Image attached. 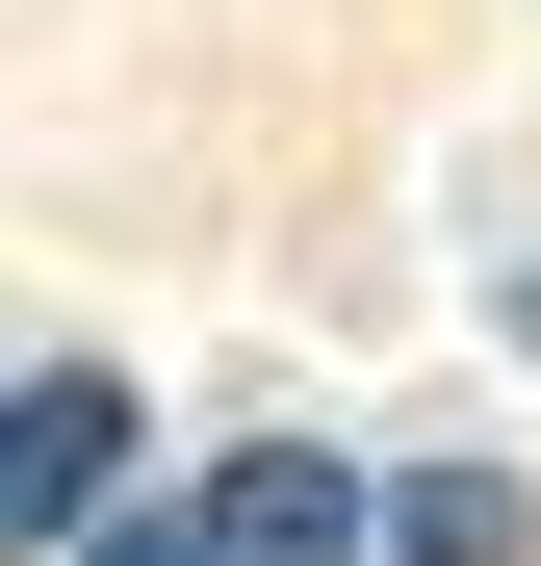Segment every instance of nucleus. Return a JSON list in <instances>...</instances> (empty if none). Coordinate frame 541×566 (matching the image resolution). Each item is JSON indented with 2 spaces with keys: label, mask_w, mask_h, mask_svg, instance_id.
<instances>
[{
  "label": "nucleus",
  "mask_w": 541,
  "mask_h": 566,
  "mask_svg": "<svg viewBox=\"0 0 541 566\" xmlns=\"http://www.w3.org/2000/svg\"><path fill=\"white\" fill-rule=\"evenodd\" d=\"M129 490H155V387L129 360H0V566L104 541Z\"/></svg>",
  "instance_id": "nucleus-1"
},
{
  "label": "nucleus",
  "mask_w": 541,
  "mask_h": 566,
  "mask_svg": "<svg viewBox=\"0 0 541 566\" xmlns=\"http://www.w3.org/2000/svg\"><path fill=\"white\" fill-rule=\"evenodd\" d=\"M180 515H207L232 566H387V463H335V438H232Z\"/></svg>",
  "instance_id": "nucleus-2"
},
{
  "label": "nucleus",
  "mask_w": 541,
  "mask_h": 566,
  "mask_svg": "<svg viewBox=\"0 0 541 566\" xmlns=\"http://www.w3.org/2000/svg\"><path fill=\"white\" fill-rule=\"evenodd\" d=\"M387 566H541V490L516 463H387Z\"/></svg>",
  "instance_id": "nucleus-3"
},
{
  "label": "nucleus",
  "mask_w": 541,
  "mask_h": 566,
  "mask_svg": "<svg viewBox=\"0 0 541 566\" xmlns=\"http://www.w3.org/2000/svg\"><path fill=\"white\" fill-rule=\"evenodd\" d=\"M52 566H232V541H207V515H180V490H129L104 541H52Z\"/></svg>",
  "instance_id": "nucleus-4"
},
{
  "label": "nucleus",
  "mask_w": 541,
  "mask_h": 566,
  "mask_svg": "<svg viewBox=\"0 0 541 566\" xmlns=\"http://www.w3.org/2000/svg\"><path fill=\"white\" fill-rule=\"evenodd\" d=\"M490 335H516V360H541V258H516V283H490Z\"/></svg>",
  "instance_id": "nucleus-5"
}]
</instances>
